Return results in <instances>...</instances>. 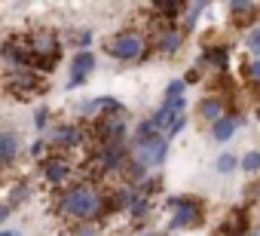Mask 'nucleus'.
<instances>
[{"label": "nucleus", "instance_id": "17", "mask_svg": "<svg viewBox=\"0 0 260 236\" xmlns=\"http://www.w3.org/2000/svg\"><path fill=\"white\" fill-rule=\"evenodd\" d=\"M37 193V187H34V181L31 178H16V181H10L7 184V202H10V209L16 212V209H22L25 202H31V196Z\"/></svg>", "mask_w": 260, "mask_h": 236}, {"label": "nucleus", "instance_id": "26", "mask_svg": "<svg viewBox=\"0 0 260 236\" xmlns=\"http://www.w3.org/2000/svg\"><path fill=\"white\" fill-rule=\"evenodd\" d=\"M49 154H52V148H49L46 135H43V138H37V141H31V148H28V157H31V160H37V163H43Z\"/></svg>", "mask_w": 260, "mask_h": 236}, {"label": "nucleus", "instance_id": "1", "mask_svg": "<svg viewBox=\"0 0 260 236\" xmlns=\"http://www.w3.org/2000/svg\"><path fill=\"white\" fill-rule=\"evenodd\" d=\"M52 209H55V218L64 221L68 227L71 224H80V221H98L107 227V187L89 181V178H77L71 187L52 193Z\"/></svg>", "mask_w": 260, "mask_h": 236}, {"label": "nucleus", "instance_id": "37", "mask_svg": "<svg viewBox=\"0 0 260 236\" xmlns=\"http://www.w3.org/2000/svg\"><path fill=\"white\" fill-rule=\"evenodd\" d=\"M4 40H7V34H4V31H0V46H4Z\"/></svg>", "mask_w": 260, "mask_h": 236}, {"label": "nucleus", "instance_id": "4", "mask_svg": "<svg viewBox=\"0 0 260 236\" xmlns=\"http://www.w3.org/2000/svg\"><path fill=\"white\" fill-rule=\"evenodd\" d=\"M166 209H169V230H196L202 227L205 221V202L199 196H169L166 199Z\"/></svg>", "mask_w": 260, "mask_h": 236}, {"label": "nucleus", "instance_id": "32", "mask_svg": "<svg viewBox=\"0 0 260 236\" xmlns=\"http://www.w3.org/2000/svg\"><path fill=\"white\" fill-rule=\"evenodd\" d=\"M13 218V209H10V202L4 199V196H0V230H4V224Z\"/></svg>", "mask_w": 260, "mask_h": 236}, {"label": "nucleus", "instance_id": "34", "mask_svg": "<svg viewBox=\"0 0 260 236\" xmlns=\"http://www.w3.org/2000/svg\"><path fill=\"white\" fill-rule=\"evenodd\" d=\"M0 236H25V233H22V230H7V227H4V230H0Z\"/></svg>", "mask_w": 260, "mask_h": 236}, {"label": "nucleus", "instance_id": "30", "mask_svg": "<svg viewBox=\"0 0 260 236\" xmlns=\"http://www.w3.org/2000/svg\"><path fill=\"white\" fill-rule=\"evenodd\" d=\"M242 71H245V83L260 86V58H248V62L242 65Z\"/></svg>", "mask_w": 260, "mask_h": 236}, {"label": "nucleus", "instance_id": "36", "mask_svg": "<svg viewBox=\"0 0 260 236\" xmlns=\"http://www.w3.org/2000/svg\"><path fill=\"white\" fill-rule=\"evenodd\" d=\"M254 116H257V120H260V104H257V107H254Z\"/></svg>", "mask_w": 260, "mask_h": 236}, {"label": "nucleus", "instance_id": "8", "mask_svg": "<svg viewBox=\"0 0 260 236\" xmlns=\"http://www.w3.org/2000/svg\"><path fill=\"white\" fill-rule=\"evenodd\" d=\"M169 151H172V141H169L166 135H153V138H147V141H132V157H135L138 163H144L150 172L159 169V166L169 160Z\"/></svg>", "mask_w": 260, "mask_h": 236}, {"label": "nucleus", "instance_id": "10", "mask_svg": "<svg viewBox=\"0 0 260 236\" xmlns=\"http://www.w3.org/2000/svg\"><path fill=\"white\" fill-rule=\"evenodd\" d=\"M226 16H230V28H239L248 34L251 28H257L260 4H254V0H233V4H226Z\"/></svg>", "mask_w": 260, "mask_h": 236}, {"label": "nucleus", "instance_id": "21", "mask_svg": "<svg viewBox=\"0 0 260 236\" xmlns=\"http://www.w3.org/2000/svg\"><path fill=\"white\" fill-rule=\"evenodd\" d=\"M153 135H162V132L153 126L150 116H141V120H135V126H132V138H128V141H147V138H153Z\"/></svg>", "mask_w": 260, "mask_h": 236}, {"label": "nucleus", "instance_id": "35", "mask_svg": "<svg viewBox=\"0 0 260 236\" xmlns=\"http://www.w3.org/2000/svg\"><path fill=\"white\" fill-rule=\"evenodd\" d=\"M128 236H159V233H128Z\"/></svg>", "mask_w": 260, "mask_h": 236}, {"label": "nucleus", "instance_id": "25", "mask_svg": "<svg viewBox=\"0 0 260 236\" xmlns=\"http://www.w3.org/2000/svg\"><path fill=\"white\" fill-rule=\"evenodd\" d=\"M31 123H34L37 132H49V129H52V110H49L46 104H40V107L34 110V120H31Z\"/></svg>", "mask_w": 260, "mask_h": 236}, {"label": "nucleus", "instance_id": "9", "mask_svg": "<svg viewBox=\"0 0 260 236\" xmlns=\"http://www.w3.org/2000/svg\"><path fill=\"white\" fill-rule=\"evenodd\" d=\"M184 43H187V34L178 25H166V28H156L150 34V49L159 58H175L184 49Z\"/></svg>", "mask_w": 260, "mask_h": 236}, {"label": "nucleus", "instance_id": "19", "mask_svg": "<svg viewBox=\"0 0 260 236\" xmlns=\"http://www.w3.org/2000/svg\"><path fill=\"white\" fill-rule=\"evenodd\" d=\"M92 40H95V34L89 28H68V31H61V43L71 46L74 52H89Z\"/></svg>", "mask_w": 260, "mask_h": 236}, {"label": "nucleus", "instance_id": "38", "mask_svg": "<svg viewBox=\"0 0 260 236\" xmlns=\"http://www.w3.org/2000/svg\"><path fill=\"white\" fill-rule=\"evenodd\" d=\"M248 236H260V230H251V233H248Z\"/></svg>", "mask_w": 260, "mask_h": 236}, {"label": "nucleus", "instance_id": "23", "mask_svg": "<svg viewBox=\"0 0 260 236\" xmlns=\"http://www.w3.org/2000/svg\"><path fill=\"white\" fill-rule=\"evenodd\" d=\"M239 169H242L245 175H257V178H260V151H257V148L245 151V154L239 157Z\"/></svg>", "mask_w": 260, "mask_h": 236}, {"label": "nucleus", "instance_id": "7", "mask_svg": "<svg viewBox=\"0 0 260 236\" xmlns=\"http://www.w3.org/2000/svg\"><path fill=\"white\" fill-rule=\"evenodd\" d=\"M0 77H4V89L13 98H19V101H25V98H31V95L46 89V83H43V77L37 71H10V74L0 71Z\"/></svg>", "mask_w": 260, "mask_h": 236}, {"label": "nucleus", "instance_id": "31", "mask_svg": "<svg viewBox=\"0 0 260 236\" xmlns=\"http://www.w3.org/2000/svg\"><path fill=\"white\" fill-rule=\"evenodd\" d=\"M184 129H187V113H184V116H178V120H175V123H172V129H169V132H166V138H169V141H172V138H178V135H181V132H184Z\"/></svg>", "mask_w": 260, "mask_h": 236}, {"label": "nucleus", "instance_id": "15", "mask_svg": "<svg viewBox=\"0 0 260 236\" xmlns=\"http://www.w3.org/2000/svg\"><path fill=\"white\" fill-rule=\"evenodd\" d=\"M22 157V135L16 129H0V172H7Z\"/></svg>", "mask_w": 260, "mask_h": 236}, {"label": "nucleus", "instance_id": "12", "mask_svg": "<svg viewBox=\"0 0 260 236\" xmlns=\"http://www.w3.org/2000/svg\"><path fill=\"white\" fill-rule=\"evenodd\" d=\"M184 113H187V95H184V98H162L159 107L150 113V120H153V126L166 135V132L172 129V123L178 120V116H184Z\"/></svg>", "mask_w": 260, "mask_h": 236}, {"label": "nucleus", "instance_id": "29", "mask_svg": "<svg viewBox=\"0 0 260 236\" xmlns=\"http://www.w3.org/2000/svg\"><path fill=\"white\" fill-rule=\"evenodd\" d=\"M141 196H147V199H156V193H162V178H156V175H150L141 187H135Z\"/></svg>", "mask_w": 260, "mask_h": 236}, {"label": "nucleus", "instance_id": "27", "mask_svg": "<svg viewBox=\"0 0 260 236\" xmlns=\"http://www.w3.org/2000/svg\"><path fill=\"white\" fill-rule=\"evenodd\" d=\"M245 52L248 58H260V25L245 34Z\"/></svg>", "mask_w": 260, "mask_h": 236}, {"label": "nucleus", "instance_id": "14", "mask_svg": "<svg viewBox=\"0 0 260 236\" xmlns=\"http://www.w3.org/2000/svg\"><path fill=\"white\" fill-rule=\"evenodd\" d=\"M248 123V116L242 113V110H230L220 123H214V126H208V135H211V141H217V144H226V141H233V135L242 129Z\"/></svg>", "mask_w": 260, "mask_h": 236}, {"label": "nucleus", "instance_id": "5", "mask_svg": "<svg viewBox=\"0 0 260 236\" xmlns=\"http://www.w3.org/2000/svg\"><path fill=\"white\" fill-rule=\"evenodd\" d=\"M77 169H80V163L74 160V157H68V154H58V151H52L43 163H40V178H43V184L49 187V190H64V187H71L80 175H77Z\"/></svg>", "mask_w": 260, "mask_h": 236}, {"label": "nucleus", "instance_id": "2", "mask_svg": "<svg viewBox=\"0 0 260 236\" xmlns=\"http://www.w3.org/2000/svg\"><path fill=\"white\" fill-rule=\"evenodd\" d=\"M28 49H31V71H37L40 77H49L61 62V49H64L61 31L49 25L28 28Z\"/></svg>", "mask_w": 260, "mask_h": 236}, {"label": "nucleus", "instance_id": "3", "mask_svg": "<svg viewBox=\"0 0 260 236\" xmlns=\"http://www.w3.org/2000/svg\"><path fill=\"white\" fill-rule=\"evenodd\" d=\"M104 52L113 62H122V65H128V62H147L153 55L147 31L144 28H135V25H125L113 37H107L104 40Z\"/></svg>", "mask_w": 260, "mask_h": 236}, {"label": "nucleus", "instance_id": "11", "mask_svg": "<svg viewBox=\"0 0 260 236\" xmlns=\"http://www.w3.org/2000/svg\"><path fill=\"white\" fill-rule=\"evenodd\" d=\"M233 110V101L230 98H223V95H202L199 98V104H196V116L205 123V126H214V123H220L223 116Z\"/></svg>", "mask_w": 260, "mask_h": 236}, {"label": "nucleus", "instance_id": "20", "mask_svg": "<svg viewBox=\"0 0 260 236\" xmlns=\"http://www.w3.org/2000/svg\"><path fill=\"white\" fill-rule=\"evenodd\" d=\"M211 7L205 4V0H199V4H187V13H184V19H181V31L190 37L193 31H196V25H199V19H202V13H208Z\"/></svg>", "mask_w": 260, "mask_h": 236}, {"label": "nucleus", "instance_id": "28", "mask_svg": "<svg viewBox=\"0 0 260 236\" xmlns=\"http://www.w3.org/2000/svg\"><path fill=\"white\" fill-rule=\"evenodd\" d=\"M187 95V80L178 77V80H169L166 89H162V98H184Z\"/></svg>", "mask_w": 260, "mask_h": 236}, {"label": "nucleus", "instance_id": "13", "mask_svg": "<svg viewBox=\"0 0 260 236\" xmlns=\"http://www.w3.org/2000/svg\"><path fill=\"white\" fill-rule=\"evenodd\" d=\"M98 68V55L89 49V52H74L71 55V62H68V89H80L86 80H89V74Z\"/></svg>", "mask_w": 260, "mask_h": 236}, {"label": "nucleus", "instance_id": "22", "mask_svg": "<svg viewBox=\"0 0 260 236\" xmlns=\"http://www.w3.org/2000/svg\"><path fill=\"white\" fill-rule=\"evenodd\" d=\"M104 233H107V227L98 221H80V224L68 227V236H104Z\"/></svg>", "mask_w": 260, "mask_h": 236}, {"label": "nucleus", "instance_id": "16", "mask_svg": "<svg viewBox=\"0 0 260 236\" xmlns=\"http://www.w3.org/2000/svg\"><path fill=\"white\" fill-rule=\"evenodd\" d=\"M254 227H251V215L248 209H230L217 227V236H248Z\"/></svg>", "mask_w": 260, "mask_h": 236}, {"label": "nucleus", "instance_id": "24", "mask_svg": "<svg viewBox=\"0 0 260 236\" xmlns=\"http://www.w3.org/2000/svg\"><path fill=\"white\" fill-rule=\"evenodd\" d=\"M236 169H239V157H236L233 151H223V154L214 160V172H217V175H233Z\"/></svg>", "mask_w": 260, "mask_h": 236}, {"label": "nucleus", "instance_id": "18", "mask_svg": "<svg viewBox=\"0 0 260 236\" xmlns=\"http://www.w3.org/2000/svg\"><path fill=\"white\" fill-rule=\"evenodd\" d=\"M150 175H153V172H150L144 163H138V160L132 157V160L125 163V169L119 172V184H128V187H141V184H144Z\"/></svg>", "mask_w": 260, "mask_h": 236}, {"label": "nucleus", "instance_id": "33", "mask_svg": "<svg viewBox=\"0 0 260 236\" xmlns=\"http://www.w3.org/2000/svg\"><path fill=\"white\" fill-rule=\"evenodd\" d=\"M248 199H251V202H257V205H260V178H257V181H254V184H251V187H248Z\"/></svg>", "mask_w": 260, "mask_h": 236}, {"label": "nucleus", "instance_id": "6", "mask_svg": "<svg viewBox=\"0 0 260 236\" xmlns=\"http://www.w3.org/2000/svg\"><path fill=\"white\" fill-rule=\"evenodd\" d=\"M230 58H233V49H230L226 40H211V37H205L202 46H199V62H196V68H199L202 74L223 77V74H230Z\"/></svg>", "mask_w": 260, "mask_h": 236}]
</instances>
